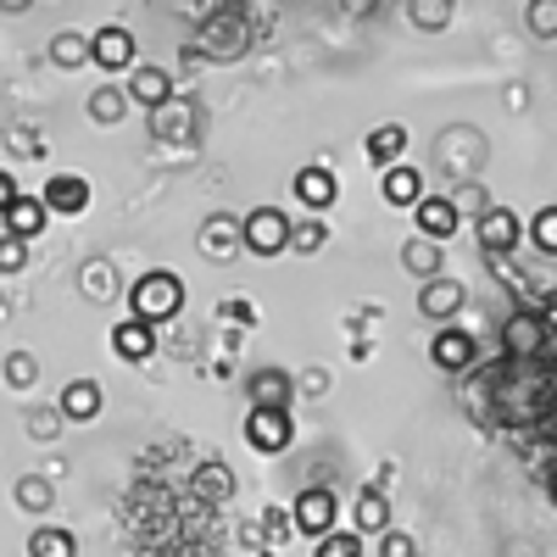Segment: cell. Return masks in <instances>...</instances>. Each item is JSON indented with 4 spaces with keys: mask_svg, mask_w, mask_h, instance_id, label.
<instances>
[{
    "mask_svg": "<svg viewBox=\"0 0 557 557\" xmlns=\"http://www.w3.org/2000/svg\"><path fill=\"white\" fill-rule=\"evenodd\" d=\"M128 307H134V318H139V323H168V318L184 307V285H178V273L151 268V273L128 290Z\"/></svg>",
    "mask_w": 557,
    "mask_h": 557,
    "instance_id": "6da1fadb",
    "label": "cell"
},
{
    "mask_svg": "<svg viewBox=\"0 0 557 557\" xmlns=\"http://www.w3.org/2000/svg\"><path fill=\"white\" fill-rule=\"evenodd\" d=\"M285 240H290V218L278 212V207H257V212L240 218V246L251 257H278V251H285Z\"/></svg>",
    "mask_w": 557,
    "mask_h": 557,
    "instance_id": "7a4b0ae2",
    "label": "cell"
},
{
    "mask_svg": "<svg viewBox=\"0 0 557 557\" xmlns=\"http://www.w3.org/2000/svg\"><path fill=\"white\" fill-rule=\"evenodd\" d=\"M246 441H251L262 457H278V451L296 441L290 407H251V412H246Z\"/></svg>",
    "mask_w": 557,
    "mask_h": 557,
    "instance_id": "3957f363",
    "label": "cell"
},
{
    "mask_svg": "<svg viewBox=\"0 0 557 557\" xmlns=\"http://www.w3.org/2000/svg\"><path fill=\"white\" fill-rule=\"evenodd\" d=\"M290 513H296V530L318 541V535H330V530H335V519H341V502H335V491L312 485V491H301V496H296Z\"/></svg>",
    "mask_w": 557,
    "mask_h": 557,
    "instance_id": "277c9868",
    "label": "cell"
},
{
    "mask_svg": "<svg viewBox=\"0 0 557 557\" xmlns=\"http://www.w3.org/2000/svg\"><path fill=\"white\" fill-rule=\"evenodd\" d=\"M519 240H524V218L513 207H485L480 212V246H485V257H507Z\"/></svg>",
    "mask_w": 557,
    "mask_h": 557,
    "instance_id": "5b68a950",
    "label": "cell"
},
{
    "mask_svg": "<svg viewBox=\"0 0 557 557\" xmlns=\"http://www.w3.org/2000/svg\"><path fill=\"white\" fill-rule=\"evenodd\" d=\"M89 67H107V73L134 67V34L117 28V23L96 28V34H89Z\"/></svg>",
    "mask_w": 557,
    "mask_h": 557,
    "instance_id": "8992f818",
    "label": "cell"
},
{
    "mask_svg": "<svg viewBox=\"0 0 557 557\" xmlns=\"http://www.w3.org/2000/svg\"><path fill=\"white\" fill-rule=\"evenodd\" d=\"M296 201H301L307 212H330V207L341 201V178L323 168V162H307V168L296 173Z\"/></svg>",
    "mask_w": 557,
    "mask_h": 557,
    "instance_id": "52a82bcc",
    "label": "cell"
},
{
    "mask_svg": "<svg viewBox=\"0 0 557 557\" xmlns=\"http://www.w3.org/2000/svg\"><path fill=\"white\" fill-rule=\"evenodd\" d=\"M45 212H62V218H78L89 207V178L84 173H57V178H45V190H39Z\"/></svg>",
    "mask_w": 557,
    "mask_h": 557,
    "instance_id": "ba28073f",
    "label": "cell"
},
{
    "mask_svg": "<svg viewBox=\"0 0 557 557\" xmlns=\"http://www.w3.org/2000/svg\"><path fill=\"white\" fill-rule=\"evenodd\" d=\"M502 346H507V357H541V346H546V312H513V318H507V330H502Z\"/></svg>",
    "mask_w": 557,
    "mask_h": 557,
    "instance_id": "9c48e42d",
    "label": "cell"
},
{
    "mask_svg": "<svg viewBox=\"0 0 557 557\" xmlns=\"http://www.w3.org/2000/svg\"><path fill=\"white\" fill-rule=\"evenodd\" d=\"M430 357H435V368H446V374H462V368H474V357H480V346H474V335L469 330H446L430 341Z\"/></svg>",
    "mask_w": 557,
    "mask_h": 557,
    "instance_id": "30bf717a",
    "label": "cell"
},
{
    "mask_svg": "<svg viewBox=\"0 0 557 557\" xmlns=\"http://www.w3.org/2000/svg\"><path fill=\"white\" fill-rule=\"evenodd\" d=\"M462 301H469V290H462L457 278H446V273L424 278V290H418V312L424 318H451V312H462Z\"/></svg>",
    "mask_w": 557,
    "mask_h": 557,
    "instance_id": "8fae6325",
    "label": "cell"
},
{
    "mask_svg": "<svg viewBox=\"0 0 557 557\" xmlns=\"http://www.w3.org/2000/svg\"><path fill=\"white\" fill-rule=\"evenodd\" d=\"M112 351H117L123 362H146V357H157V323L123 318L117 330H112Z\"/></svg>",
    "mask_w": 557,
    "mask_h": 557,
    "instance_id": "7c38bea8",
    "label": "cell"
},
{
    "mask_svg": "<svg viewBox=\"0 0 557 557\" xmlns=\"http://www.w3.org/2000/svg\"><path fill=\"white\" fill-rule=\"evenodd\" d=\"M380 196L391 201V207H418V201H424V173H418V168H407V162H391L385 168V178H380Z\"/></svg>",
    "mask_w": 557,
    "mask_h": 557,
    "instance_id": "4fadbf2b",
    "label": "cell"
},
{
    "mask_svg": "<svg viewBox=\"0 0 557 557\" xmlns=\"http://www.w3.org/2000/svg\"><path fill=\"white\" fill-rule=\"evenodd\" d=\"M412 223H418V235H424V240H451L462 218H457V207H451V201H441V196H424V201L412 207Z\"/></svg>",
    "mask_w": 557,
    "mask_h": 557,
    "instance_id": "5bb4252c",
    "label": "cell"
},
{
    "mask_svg": "<svg viewBox=\"0 0 557 557\" xmlns=\"http://www.w3.org/2000/svg\"><path fill=\"white\" fill-rule=\"evenodd\" d=\"M246 391H251V407H290L296 401V380L285 368H257L246 380Z\"/></svg>",
    "mask_w": 557,
    "mask_h": 557,
    "instance_id": "9a60e30c",
    "label": "cell"
},
{
    "mask_svg": "<svg viewBox=\"0 0 557 557\" xmlns=\"http://www.w3.org/2000/svg\"><path fill=\"white\" fill-rule=\"evenodd\" d=\"M128 101H139L146 112L168 107V101H173V73H168V67H134V78H128Z\"/></svg>",
    "mask_w": 557,
    "mask_h": 557,
    "instance_id": "2e32d148",
    "label": "cell"
},
{
    "mask_svg": "<svg viewBox=\"0 0 557 557\" xmlns=\"http://www.w3.org/2000/svg\"><path fill=\"white\" fill-rule=\"evenodd\" d=\"M201 251L212 257V262H228L240 251V218H228V212H212L207 223H201Z\"/></svg>",
    "mask_w": 557,
    "mask_h": 557,
    "instance_id": "e0dca14e",
    "label": "cell"
},
{
    "mask_svg": "<svg viewBox=\"0 0 557 557\" xmlns=\"http://www.w3.org/2000/svg\"><path fill=\"white\" fill-rule=\"evenodd\" d=\"M0 218H7V235H12V240H39V228L51 223V212H45L39 196H17Z\"/></svg>",
    "mask_w": 557,
    "mask_h": 557,
    "instance_id": "ac0fdd59",
    "label": "cell"
},
{
    "mask_svg": "<svg viewBox=\"0 0 557 557\" xmlns=\"http://www.w3.org/2000/svg\"><path fill=\"white\" fill-rule=\"evenodd\" d=\"M57 412H62V424H89V418L101 412V385H96V380H73V385L62 391Z\"/></svg>",
    "mask_w": 557,
    "mask_h": 557,
    "instance_id": "d6986e66",
    "label": "cell"
},
{
    "mask_svg": "<svg viewBox=\"0 0 557 557\" xmlns=\"http://www.w3.org/2000/svg\"><path fill=\"white\" fill-rule=\"evenodd\" d=\"M401 268L418 273V278H435V273L446 268V246H441V240H424V235H412V240L401 246Z\"/></svg>",
    "mask_w": 557,
    "mask_h": 557,
    "instance_id": "ffe728a7",
    "label": "cell"
},
{
    "mask_svg": "<svg viewBox=\"0 0 557 557\" xmlns=\"http://www.w3.org/2000/svg\"><path fill=\"white\" fill-rule=\"evenodd\" d=\"M391 530V496L380 485H368L357 496V535H385Z\"/></svg>",
    "mask_w": 557,
    "mask_h": 557,
    "instance_id": "44dd1931",
    "label": "cell"
},
{
    "mask_svg": "<svg viewBox=\"0 0 557 557\" xmlns=\"http://www.w3.org/2000/svg\"><path fill=\"white\" fill-rule=\"evenodd\" d=\"M123 117H128V89L101 84L96 96H89V123H96V128H117Z\"/></svg>",
    "mask_w": 557,
    "mask_h": 557,
    "instance_id": "7402d4cb",
    "label": "cell"
},
{
    "mask_svg": "<svg viewBox=\"0 0 557 557\" xmlns=\"http://www.w3.org/2000/svg\"><path fill=\"white\" fill-rule=\"evenodd\" d=\"M401 151H407V128L401 123H380L374 134H368V162H374V168L401 162Z\"/></svg>",
    "mask_w": 557,
    "mask_h": 557,
    "instance_id": "603a6c76",
    "label": "cell"
},
{
    "mask_svg": "<svg viewBox=\"0 0 557 557\" xmlns=\"http://www.w3.org/2000/svg\"><path fill=\"white\" fill-rule=\"evenodd\" d=\"M12 502L23 507V513H51V507H57V485L45 480V474H23L12 485Z\"/></svg>",
    "mask_w": 557,
    "mask_h": 557,
    "instance_id": "cb8c5ba5",
    "label": "cell"
},
{
    "mask_svg": "<svg viewBox=\"0 0 557 557\" xmlns=\"http://www.w3.org/2000/svg\"><path fill=\"white\" fill-rule=\"evenodd\" d=\"M51 67H62V73H78V67H89V34H73V28H62V34L51 39Z\"/></svg>",
    "mask_w": 557,
    "mask_h": 557,
    "instance_id": "d4e9b609",
    "label": "cell"
},
{
    "mask_svg": "<svg viewBox=\"0 0 557 557\" xmlns=\"http://www.w3.org/2000/svg\"><path fill=\"white\" fill-rule=\"evenodd\" d=\"M28 557H78V541L57 524H45V530L28 535Z\"/></svg>",
    "mask_w": 557,
    "mask_h": 557,
    "instance_id": "484cf974",
    "label": "cell"
},
{
    "mask_svg": "<svg viewBox=\"0 0 557 557\" xmlns=\"http://www.w3.org/2000/svg\"><path fill=\"white\" fill-rule=\"evenodd\" d=\"M323 246H330V228H323V223H290V240H285V251L318 257Z\"/></svg>",
    "mask_w": 557,
    "mask_h": 557,
    "instance_id": "4316f807",
    "label": "cell"
},
{
    "mask_svg": "<svg viewBox=\"0 0 557 557\" xmlns=\"http://www.w3.org/2000/svg\"><path fill=\"white\" fill-rule=\"evenodd\" d=\"M196 128V117H190V107H157L151 112V134H168V139H178V134H190Z\"/></svg>",
    "mask_w": 557,
    "mask_h": 557,
    "instance_id": "83f0119b",
    "label": "cell"
},
{
    "mask_svg": "<svg viewBox=\"0 0 557 557\" xmlns=\"http://www.w3.org/2000/svg\"><path fill=\"white\" fill-rule=\"evenodd\" d=\"M0 374H7L12 391H34V380H39V357H34V351H12Z\"/></svg>",
    "mask_w": 557,
    "mask_h": 557,
    "instance_id": "f1b7e54d",
    "label": "cell"
},
{
    "mask_svg": "<svg viewBox=\"0 0 557 557\" xmlns=\"http://www.w3.org/2000/svg\"><path fill=\"white\" fill-rule=\"evenodd\" d=\"M312 557H362V541L357 530H330V535H318Z\"/></svg>",
    "mask_w": 557,
    "mask_h": 557,
    "instance_id": "f546056e",
    "label": "cell"
},
{
    "mask_svg": "<svg viewBox=\"0 0 557 557\" xmlns=\"http://www.w3.org/2000/svg\"><path fill=\"white\" fill-rule=\"evenodd\" d=\"M412 23L424 34H441L451 23V0H412Z\"/></svg>",
    "mask_w": 557,
    "mask_h": 557,
    "instance_id": "4dcf8cb0",
    "label": "cell"
},
{
    "mask_svg": "<svg viewBox=\"0 0 557 557\" xmlns=\"http://www.w3.org/2000/svg\"><path fill=\"white\" fill-rule=\"evenodd\" d=\"M530 240H535V251H541V257H557V212H552V207H541V212H535Z\"/></svg>",
    "mask_w": 557,
    "mask_h": 557,
    "instance_id": "1f68e13d",
    "label": "cell"
},
{
    "mask_svg": "<svg viewBox=\"0 0 557 557\" xmlns=\"http://www.w3.org/2000/svg\"><path fill=\"white\" fill-rule=\"evenodd\" d=\"M530 34L535 39H557V0H530Z\"/></svg>",
    "mask_w": 557,
    "mask_h": 557,
    "instance_id": "d6a6232c",
    "label": "cell"
},
{
    "mask_svg": "<svg viewBox=\"0 0 557 557\" xmlns=\"http://www.w3.org/2000/svg\"><path fill=\"white\" fill-rule=\"evenodd\" d=\"M23 424H28L34 441H57V435H62V412H57V407H34Z\"/></svg>",
    "mask_w": 557,
    "mask_h": 557,
    "instance_id": "836d02e7",
    "label": "cell"
},
{
    "mask_svg": "<svg viewBox=\"0 0 557 557\" xmlns=\"http://www.w3.org/2000/svg\"><path fill=\"white\" fill-rule=\"evenodd\" d=\"M84 290L96 296V301H101V296H117V268H107V262H89V268H84Z\"/></svg>",
    "mask_w": 557,
    "mask_h": 557,
    "instance_id": "e575fe53",
    "label": "cell"
},
{
    "mask_svg": "<svg viewBox=\"0 0 557 557\" xmlns=\"http://www.w3.org/2000/svg\"><path fill=\"white\" fill-rule=\"evenodd\" d=\"M28 268V240L0 235V273H23Z\"/></svg>",
    "mask_w": 557,
    "mask_h": 557,
    "instance_id": "d590c367",
    "label": "cell"
},
{
    "mask_svg": "<svg viewBox=\"0 0 557 557\" xmlns=\"http://www.w3.org/2000/svg\"><path fill=\"white\" fill-rule=\"evenodd\" d=\"M380 557H418V541L401 535V530H385L380 535Z\"/></svg>",
    "mask_w": 557,
    "mask_h": 557,
    "instance_id": "8d00e7d4",
    "label": "cell"
},
{
    "mask_svg": "<svg viewBox=\"0 0 557 557\" xmlns=\"http://www.w3.org/2000/svg\"><path fill=\"white\" fill-rule=\"evenodd\" d=\"M446 201L457 207V218H462V212H485V190H480V184H462V190L446 196Z\"/></svg>",
    "mask_w": 557,
    "mask_h": 557,
    "instance_id": "74e56055",
    "label": "cell"
},
{
    "mask_svg": "<svg viewBox=\"0 0 557 557\" xmlns=\"http://www.w3.org/2000/svg\"><path fill=\"white\" fill-rule=\"evenodd\" d=\"M296 391H307V396H323V391H330V374H323V368H307Z\"/></svg>",
    "mask_w": 557,
    "mask_h": 557,
    "instance_id": "f35d334b",
    "label": "cell"
},
{
    "mask_svg": "<svg viewBox=\"0 0 557 557\" xmlns=\"http://www.w3.org/2000/svg\"><path fill=\"white\" fill-rule=\"evenodd\" d=\"M17 196H23V190H17V178H12V173H0V212H7Z\"/></svg>",
    "mask_w": 557,
    "mask_h": 557,
    "instance_id": "ab89813d",
    "label": "cell"
},
{
    "mask_svg": "<svg viewBox=\"0 0 557 557\" xmlns=\"http://www.w3.org/2000/svg\"><path fill=\"white\" fill-rule=\"evenodd\" d=\"M223 312H228V318H240V323H251V318H257V307H251V301H228Z\"/></svg>",
    "mask_w": 557,
    "mask_h": 557,
    "instance_id": "60d3db41",
    "label": "cell"
},
{
    "mask_svg": "<svg viewBox=\"0 0 557 557\" xmlns=\"http://www.w3.org/2000/svg\"><path fill=\"white\" fill-rule=\"evenodd\" d=\"M34 0H0V12H28Z\"/></svg>",
    "mask_w": 557,
    "mask_h": 557,
    "instance_id": "b9f144b4",
    "label": "cell"
}]
</instances>
